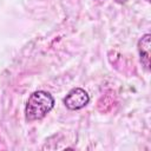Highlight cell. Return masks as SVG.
<instances>
[{
  "instance_id": "1",
  "label": "cell",
  "mask_w": 151,
  "mask_h": 151,
  "mask_svg": "<svg viewBox=\"0 0 151 151\" xmlns=\"http://www.w3.org/2000/svg\"><path fill=\"white\" fill-rule=\"evenodd\" d=\"M54 106V98L46 91H35L33 92L25 109L26 119L28 122L42 119Z\"/></svg>"
},
{
  "instance_id": "2",
  "label": "cell",
  "mask_w": 151,
  "mask_h": 151,
  "mask_svg": "<svg viewBox=\"0 0 151 151\" xmlns=\"http://www.w3.org/2000/svg\"><path fill=\"white\" fill-rule=\"evenodd\" d=\"M90 101L87 92L80 87L72 88L64 98V104L68 110H80L85 107Z\"/></svg>"
},
{
  "instance_id": "3",
  "label": "cell",
  "mask_w": 151,
  "mask_h": 151,
  "mask_svg": "<svg viewBox=\"0 0 151 151\" xmlns=\"http://www.w3.org/2000/svg\"><path fill=\"white\" fill-rule=\"evenodd\" d=\"M150 38L149 33L144 34L138 41V51L140 55V63L146 70H150Z\"/></svg>"
}]
</instances>
